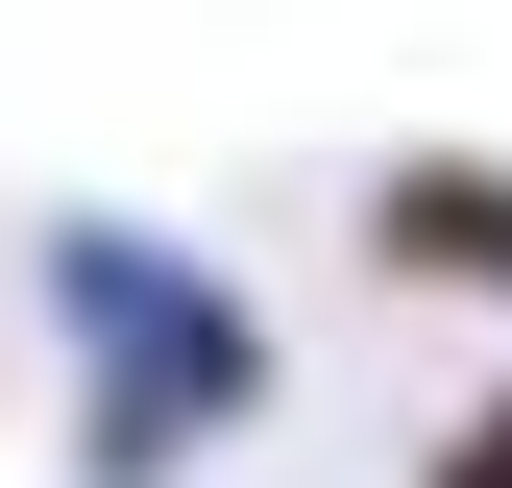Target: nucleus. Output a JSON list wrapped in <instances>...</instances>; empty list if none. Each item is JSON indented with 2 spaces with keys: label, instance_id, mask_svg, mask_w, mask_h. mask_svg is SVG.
<instances>
[{
  "label": "nucleus",
  "instance_id": "nucleus-1",
  "mask_svg": "<svg viewBox=\"0 0 512 488\" xmlns=\"http://www.w3.org/2000/svg\"><path fill=\"white\" fill-rule=\"evenodd\" d=\"M49 318H74V488H196L269 415V318L147 220H49Z\"/></svg>",
  "mask_w": 512,
  "mask_h": 488
},
{
  "label": "nucleus",
  "instance_id": "nucleus-2",
  "mask_svg": "<svg viewBox=\"0 0 512 488\" xmlns=\"http://www.w3.org/2000/svg\"><path fill=\"white\" fill-rule=\"evenodd\" d=\"M366 244H391L415 293H488V318H512V171L488 147H415L391 196H366Z\"/></svg>",
  "mask_w": 512,
  "mask_h": 488
},
{
  "label": "nucleus",
  "instance_id": "nucleus-3",
  "mask_svg": "<svg viewBox=\"0 0 512 488\" xmlns=\"http://www.w3.org/2000/svg\"><path fill=\"white\" fill-rule=\"evenodd\" d=\"M415 488H512V391H464V415H439V464Z\"/></svg>",
  "mask_w": 512,
  "mask_h": 488
}]
</instances>
